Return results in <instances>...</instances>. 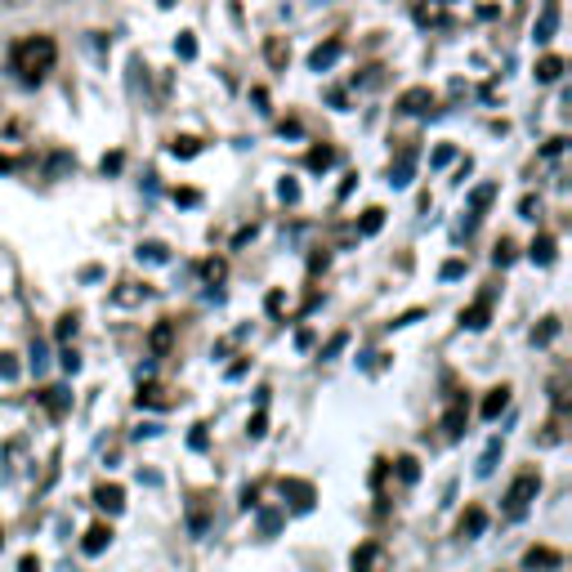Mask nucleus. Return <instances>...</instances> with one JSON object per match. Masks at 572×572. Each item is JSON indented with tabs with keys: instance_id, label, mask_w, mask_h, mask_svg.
<instances>
[{
	"instance_id": "de8ad7c7",
	"label": "nucleus",
	"mask_w": 572,
	"mask_h": 572,
	"mask_svg": "<svg viewBox=\"0 0 572 572\" xmlns=\"http://www.w3.org/2000/svg\"><path fill=\"white\" fill-rule=\"evenodd\" d=\"M175 202H179V206H197V202H202V197H197L193 188H179V193H175Z\"/></svg>"
},
{
	"instance_id": "8fccbe9b",
	"label": "nucleus",
	"mask_w": 572,
	"mask_h": 572,
	"mask_svg": "<svg viewBox=\"0 0 572 572\" xmlns=\"http://www.w3.org/2000/svg\"><path fill=\"white\" fill-rule=\"evenodd\" d=\"M18 572H41V559H36V555H23V559H18Z\"/></svg>"
},
{
	"instance_id": "bb28decb",
	"label": "nucleus",
	"mask_w": 572,
	"mask_h": 572,
	"mask_svg": "<svg viewBox=\"0 0 572 572\" xmlns=\"http://www.w3.org/2000/svg\"><path fill=\"white\" fill-rule=\"evenodd\" d=\"M559 336V318H541V327L532 331V345H550Z\"/></svg>"
},
{
	"instance_id": "a878e982",
	"label": "nucleus",
	"mask_w": 572,
	"mask_h": 572,
	"mask_svg": "<svg viewBox=\"0 0 572 572\" xmlns=\"http://www.w3.org/2000/svg\"><path fill=\"white\" fill-rule=\"evenodd\" d=\"M170 152H175V157H197V152H202V139L175 135V139H170Z\"/></svg>"
},
{
	"instance_id": "f704fd0d",
	"label": "nucleus",
	"mask_w": 572,
	"mask_h": 572,
	"mask_svg": "<svg viewBox=\"0 0 572 572\" xmlns=\"http://www.w3.org/2000/svg\"><path fill=\"white\" fill-rule=\"evenodd\" d=\"M345 345H349V331H336V336H331L327 345H322V358H336Z\"/></svg>"
},
{
	"instance_id": "c9c22d12",
	"label": "nucleus",
	"mask_w": 572,
	"mask_h": 572,
	"mask_svg": "<svg viewBox=\"0 0 572 572\" xmlns=\"http://www.w3.org/2000/svg\"><path fill=\"white\" fill-rule=\"evenodd\" d=\"M45 367H50V349H45L41 340H36V345H32V371H36V376H41Z\"/></svg>"
},
{
	"instance_id": "603ef678",
	"label": "nucleus",
	"mask_w": 572,
	"mask_h": 572,
	"mask_svg": "<svg viewBox=\"0 0 572 572\" xmlns=\"http://www.w3.org/2000/svg\"><path fill=\"white\" fill-rule=\"evenodd\" d=\"M255 497H260V488H242V510H255Z\"/></svg>"
},
{
	"instance_id": "f03ea898",
	"label": "nucleus",
	"mask_w": 572,
	"mask_h": 572,
	"mask_svg": "<svg viewBox=\"0 0 572 572\" xmlns=\"http://www.w3.org/2000/svg\"><path fill=\"white\" fill-rule=\"evenodd\" d=\"M537 492H541V474L523 470L519 479L510 483V492H505V519H523V514L532 510V501H537Z\"/></svg>"
},
{
	"instance_id": "ea45409f",
	"label": "nucleus",
	"mask_w": 572,
	"mask_h": 572,
	"mask_svg": "<svg viewBox=\"0 0 572 572\" xmlns=\"http://www.w3.org/2000/svg\"><path fill=\"white\" fill-rule=\"evenodd\" d=\"M510 260H514V242H497V255H492V264H497V269H505Z\"/></svg>"
},
{
	"instance_id": "39448f33",
	"label": "nucleus",
	"mask_w": 572,
	"mask_h": 572,
	"mask_svg": "<svg viewBox=\"0 0 572 572\" xmlns=\"http://www.w3.org/2000/svg\"><path fill=\"white\" fill-rule=\"evenodd\" d=\"M555 568H564V555L555 546H532L523 555V572H555Z\"/></svg>"
},
{
	"instance_id": "f8f14e48",
	"label": "nucleus",
	"mask_w": 572,
	"mask_h": 572,
	"mask_svg": "<svg viewBox=\"0 0 572 572\" xmlns=\"http://www.w3.org/2000/svg\"><path fill=\"white\" fill-rule=\"evenodd\" d=\"M41 403H45V412H50L54 421H63V416L72 412V394H68V389H63V385H50V389H45V394H41Z\"/></svg>"
},
{
	"instance_id": "4be33fe9",
	"label": "nucleus",
	"mask_w": 572,
	"mask_h": 572,
	"mask_svg": "<svg viewBox=\"0 0 572 572\" xmlns=\"http://www.w3.org/2000/svg\"><path fill=\"white\" fill-rule=\"evenodd\" d=\"M376 559H380V546H376V541H362V546L354 550V572H371Z\"/></svg>"
},
{
	"instance_id": "a211bd4d",
	"label": "nucleus",
	"mask_w": 572,
	"mask_h": 572,
	"mask_svg": "<svg viewBox=\"0 0 572 572\" xmlns=\"http://www.w3.org/2000/svg\"><path fill=\"white\" fill-rule=\"evenodd\" d=\"M188 532H193V537H206V532H211V510H206L202 497L188 505Z\"/></svg>"
},
{
	"instance_id": "0eeeda50",
	"label": "nucleus",
	"mask_w": 572,
	"mask_h": 572,
	"mask_svg": "<svg viewBox=\"0 0 572 572\" xmlns=\"http://www.w3.org/2000/svg\"><path fill=\"white\" fill-rule=\"evenodd\" d=\"M412 170H416V143H407V148L398 152V161L389 166V184L407 188V184H412Z\"/></svg>"
},
{
	"instance_id": "412c9836",
	"label": "nucleus",
	"mask_w": 572,
	"mask_h": 572,
	"mask_svg": "<svg viewBox=\"0 0 572 572\" xmlns=\"http://www.w3.org/2000/svg\"><path fill=\"white\" fill-rule=\"evenodd\" d=\"M555 237H537V242L528 246V255H532V264H555Z\"/></svg>"
},
{
	"instance_id": "2f4dec72",
	"label": "nucleus",
	"mask_w": 572,
	"mask_h": 572,
	"mask_svg": "<svg viewBox=\"0 0 572 572\" xmlns=\"http://www.w3.org/2000/svg\"><path fill=\"white\" fill-rule=\"evenodd\" d=\"M246 434H251V438H264V434H269V416H264V407H255V416H251V425H246Z\"/></svg>"
},
{
	"instance_id": "6e6d98bb",
	"label": "nucleus",
	"mask_w": 572,
	"mask_h": 572,
	"mask_svg": "<svg viewBox=\"0 0 572 572\" xmlns=\"http://www.w3.org/2000/svg\"><path fill=\"white\" fill-rule=\"evenodd\" d=\"M14 166H18V161H9L5 152H0V175H9V170H14Z\"/></svg>"
},
{
	"instance_id": "e433bc0d",
	"label": "nucleus",
	"mask_w": 572,
	"mask_h": 572,
	"mask_svg": "<svg viewBox=\"0 0 572 572\" xmlns=\"http://www.w3.org/2000/svg\"><path fill=\"white\" fill-rule=\"evenodd\" d=\"M59 362H63V371H68V376H76V371H81V358H76V349H72V345H63Z\"/></svg>"
},
{
	"instance_id": "5701e85b",
	"label": "nucleus",
	"mask_w": 572,
	"mask_h": 572,
	"mask_svg": "<svg viewBox=\"0 0 572 572\" xmlns=\"http://www.w3.org/2000/svg\"><path fill=\"white\" fill-rule=\"evenodd\" d=\"M559 76H564V59H559V54H546V59L537 63V81H559Z\"/></svg>"
},
{
	"instance_id": "aec40b11",
	"label": "nucleus",
	"mask_w": 572,
	"mask_h": 572,
	"mask_svg": "<svg viewBox=\"0 0 572 572\" xmlns=\"http://www.w3.org/2000/svg\"><path fill=\"white\" fill-rule=\"evenodd\" d=\"M497 461H501V438H492V443L483 447V456H479V465H474V474H479V479H488V474L497 470Z\"/></svg>"
},
{
	"instance_id": "58836bf2",
	"label": "nucleus",
	"mask_w": 572,
	"mask_h": 572,
	"mask_svg": "<svg viewBox=\"0 0 572 572\" xmlns=\"http://www.w3.org/2000/svg\"><path fill=\"white\" fill-rule=\"evenodd\" d=\"M202 273H206V282H224V273H228V269H224V260H206V264H202Z\"/></svg>"
},
{
	"instance_id": "c03bdc74",
	"label": "nucleus",
	"mask_w": 572,
	"mask_h": 572,
	"mask_svg": "<svg viewBox=\"0 0 572 572\" xmlns=\"http://www.w3.org/2000/svg\"><path fill=\"white\" fill-rule=\"evenodd\" d=\"M188 443H193V452H206V425H193V434H188Z\"/></svg>"
},
{
	"instance_id": "393cba45",
	"label": "nucleus",
	"mask_w": 572,
	"mask_h": 572,
	"mask_svg": "<svg viewBox=\"0 0 572 572\" xmlns=\"http://www.w3.org/2000/svg\"><path fill=\"white\" fill-rule=\"evenodd\" d=\"M304 166L309 170H331L336 166V148H313L309 157H304Z\"/></svg>"
},
{
	"instance_id": "ddd939ff",
	"label": "nucleus",
	"mask_w": 572,
	"mask_h": 572,
	"mask_svg": "<svg viewBox=\"0 0 572 572\" xmlns=\"http://www.w3.org/2000/svg\"><path fill=\"white\" fill-rule=\"evenodd\" d=\"M170 345H175V322H166V318H161L157 327H152V336H148L152 358H166V354H170Z\"/></svg>"
},
{
	"instance_id": "72a5a7b5",
	"label": "nucleus",
	"mask_w": 572,
	"mask_h": 572,
	"mask_svg": "<svg viewBox=\"0 0 572 572\" xmlns=\"http://www.w3.org/2000/svg\"><path fill=\"white\" fill-rule=\"evenodd\" d=\"M54 336H59L63 345H68V340L76 336V313H63V318H59V327H54Z\"/></svg>"
},
{
	"instance_id": "7ed1b4c3",
	"label": "nucleus",
	"mask_w": 572,
	"mask_h": 572,
	"mask_svg": "<svg viewBox=\"0 0 572 572\" xmlns=\"http://www.w3.org/2000/svg\"><path fill=\"white\" fill-rule=\"evenodd\" d=\"M278 492H282V501H291V510H300V514H309L313 501H318L313 483H304V479H278Z\"/></svg>"
},
{
	"instance_id": "49530a36",
	"label": "nucleus",
	"mask_w": 572,
	"mask_h": 572,
	"mask_svg": "<svg viewBox=\"0 0 572 572\" xmlns=\"http://www.w3.org/2000/svg\"><path fill=\"white\" fill-rule=\"evenodd\" d=\"M461 273H465V264H461V260H447V264H443V278H447V282H456Z\"/></svg>"
},
{
	"instance_id": "dca6fc26",
	"label": "nucleus",
	"mask_w": 572,
	"mask_h": 572,
	"mask_svg": "<svg viewBox=\"0 0 572 572\" xmlns=\"http://www.w3.org/2000/svg\"><path fill=\"white\" fill-rule=\"evenodd\" d=\"M340 54H345V45H340V41L318 45V50L309 54V68H313V72H327V68H336V59H340Z\"/></svg>"
},
{
	"instance_id": "a18cd8bd",
	"label": "nucleus",
	"mask_w": 572,
	"mask_h": 572,
	"mask_svg": "<svg viewBox=\"0 0 572 572\" xmlns=\"http://www.w3.org/2000/svg\"><path fill=\"white\" fill-rule=\"evenodd\" d=\"M519 211H523V219H537L541 202H537V197H523V202H519Z\"/></svg>"
},
{
	"instance_id": "b1692460",
	"label": "nucleus",
	"mask_w": 572,
	"mask_h": 572,
	"mask_svg": "<svg viewBox=\"0 0 572 572\" xmlns=\"http://www.w3.org/2000/svg\"><path fill=\"white\" fill-rule=\"evenodd\" d=\"M380 228H385V211H380V206H371V211H362V224H358V233H362V237H376Z\"/></svg>"
},
{
	"instance_id": "6ab92c4d",
	"label": "nucleus",
	"mask_w": 572,
	"mask_h": 572,
	"mask_svg": "<svg viewBox=\"0 0 572 572\" xmlns=\"http://www.w3.org/2000/svg\"><path fill=\"white\" fill-rule=\"evenodd\" d=\"M264 59H269V68H286V63H291V45L282 41V36H269V45H264Z\"/></svg>"
},
{
	"instance_id": "20e7f679",
	"label": "nucleus",
	"mask_w": 572,
	"mask_h": 572,
	"mask_svg": "<svg viewBox=\"0 0 572 572\" xmlns=\"http://www.w3.org/2000/svg\"><path fill=\"white\" fill-rule=\"evenodd\" d=\"M465 425H470V403H465V394H452L447 398V412H443V434L461 438Z\"/></svg>"
},
{
	"instance_id": "cd10ccee",
	"label": "nucleus",
	"mask_w": 572,
	"mask_h": 572,
	"mask_svg": "<svg viewBox=\"0 0 572 572\" xmlns=\"http://www.w3.org/2000/svg\"><path fill=\"white\" fill-rule=\"evenodd\" d=\"M282 528V510H260V537H278Z\"/></svg>"
},
{
	"instance_id": "c85d7f7f",
	"label": "nucleus",
	"mask_w": 572,
	"mask_h": 572,
	"mask_svg": "<svg viewBox=\"0 0 572 572\" xmlns=\"http://www.w3.org/2000/svg\"><path fill=\"white\" fill-rule=\"evenodd\" d=\"M398 479L416 483V479H421V461H416V456H398Z\"/></svg>"
},
{
	"instance_id": "6e6552de",
	"label": "nucleus",
	"mask_w": 572,
	"mask_h": 572,
	"mask_svg": "<svg viewBox=\"0 0 572 572\" xmlns=\"http://www.w3.org/2000/svg\"><path fill=\"white\" fill-rule=\"evenodd\" d=\"M429 108H434V94L421 90V85H416V90H403V94H398V112H407V117H425Z\"/></svg>"
},
{
	"instance_id": "37998d69",
	"label": "nucleus",
	"mask_w": 572,
	"mask_h": 572,
	"mask_svg": "<svg viewBox=\"0 0 572 572\" xmlns=\"http://www.w3.org/2000/svg\"><path fill=\"white\" fill-rule=\"evenodd\" d=\"M175 50H179V59H193V54H197V41H193V36H179V45H175Z\"/></svg>"
},
{
	"instance_id": "9d476101",
	"label": "nucleus",
	"mask_w": 572,
	"mask_h": 572,
	"mask_svg": "<svg viewBox=\"0 0 572 572\" xmlns=\"http://www.w3.org/2000/svg\"><path fill=\"white\" fill-rule=\"evenodd\" d=\"M94 505H99V510H108V514L126 510V492H121V483H99V488H94Z\"/></svg>"
},
{
	"instance_id": "864d4df0",
	"label": "nucleus",
	"mask_w": 572,
	"mask_h": 572,
	"mask_svg": "<svg viewBox=\"0 0 572 572\" xmlns=\"http://www.w3.org/2000/svg\"><path fill=\"white\" fill-rule=\"evenodd\" d=\"M108 170H121V152H112V157H103V175Z\"/></svg>"
},
{
	"instance_id": "7c9ffc66",
	"label": "nucleus",
	"mask_w": 572,
	"mask_h": 572,
	"mask_svg": "<svg viewBox=\"0 0 572 572\" xmlns=\"http://www.w3.org/2000/svg\"><path fill=\"white\" fill-rule=\"evenodd\" d=\"M555 23H559V9H555V5H546V14H541V27H537V41H550Z\"/></svg>"
},
{
	"instance_id": "9b49d317",
	"label": "nucleus",
	"mask_w": 572,
	"mask_h": 572,
	"mask_svg": "<svg viewBox=\"0 0 572 572\" xmlns=\"http://www.w3.org/2000/svg\"><path fill=\"white\" fill-rule=\"evenodd\" d=\"M139 407H175V398H170L166 385H152V380H139V394H135Z\"/></svg>"
},
{
	"instance_id": "f3484780",
	"label": "nucleus",
	"mask_w": 572,
	"mask_h": 572,
	"mask_svg": "<svg viewBox=\"0 0 572 572\" xmlns=\"http://www.w3.org/2000/svg\"><path fill=\"white\" fill-rule=\"evenodd\" d=\"M510 407V385H497V389H488V398H483V421H497V416Z\"/></svg>"
},
{
	"instance_id": "09e8293b",
	"label": "nucleus",
	"mask_w": 572,
	"mask_h": 572,
	"mask_svg": "<svg viewBox=\"0 0 572 572\" xmlns=\"http://www.w3.org/2000/svg\"><path fill=\"white\" fill-rule=\"evenodd\" d=\"M264 309H269L273 318H278V313H282V291H269V300H264Z\"/></svg>"
},
{
	"instance_id": "f257e3e1",
	"label": "nucleus",
	"mask_w": 572,
	"mask_h": 572,
	"mask_svg": "<svg viewBox=\"0 0 572 572\" xmlns=\"http://www.w3.org/2000/svg\"><path fill=\"white\" fill-rule=\"evenodd\" d=\"M54 63H59V45H54V36H45V32L23 36V41L9 50V68L18 72L23 85H41L45 76L54 72Z\"/></svg>"
},
{
	"instance_id": "473e14b6",
	"label": "nucleus",
	"mask_w": 572,
	"mask_h": 572,
	"mask_svg": "<svg viewBox=\"0 0 572 572\" xmlns=\"http://www.w3.org/2000/svg\"><path fill=\"white\" fill-rule=\"evenodd\" d=\"M550 398H555L559 412H568V380H564V376H555V385H550Z\"/></svg>"
},
{
	"instance_id": "3c124183",
	"label": "nucleus",
	"mask_w": 572,
	"mask_h": 572,
	"mask_svg": "<svg viewBox=\"0 0 572 572\" xmlns=\"http://www.w3.org/2000/svg\"><path fill=\"white\" fill-rule=\"evenodd\" d=\"M309 345H313V331L300 327V331H295V349H309Z\"/></svg>"
},
{
	"instance_id": "c756f323",
	"label": "nucleus",
	"mask_w": 572,
	"mask_h": 572,
	"mask_svg": "<svg viewBox=\"0 0 572 572\" xmlns=\"http://www.w3.org/2000/svg\"><path fill=\"white\" fill-rule=\"evenodd\" d=\"M139 260H148V264H166L170 255H166V246H161V242H143V246H139Z\"/></svg>"
},
{
	"instance_id": "4468645a",
	"label": "nucleus",
	"mask_w": 572,
	"mask_h": 572,
	"mask_svg": "<svg viewBox=\"0 0 572 572\" xmlns=\"http://www.w3.org/2000/svg\"><path fill=\"white\" fill-rule=\"evenodd\" d=\"M108 546H112V528H108V523H90V528H85L81 550H85V555H103Z\"/></svg>"
},
{
	"instance_id": "2eb2a0df",
	"label": "nucleus",
	"mask_w": 572,
	"mask_h": 572,
	"mask_svg": "<svg viewBox=\"0 0 572 572\" xmlns=\"http://www.w3.org/2000/svg\"><path fill=\"white\" fill-rule=\"evenodd\" d=\"M492 197H497V188H492V184H479V188L470 193V219H465V233H470V228L479 224V215L492 206Z\"/></svg>"
},
{
	"instance_id": "5fc2aeb1",
	"label": "nucleus",
	"mask_w": 572,
	"mask_h": 572,
	"mask_svg": "<svg viewBox=\"0 0 572 572\" xmlns=\"http://www.w3.org/2000/svg\"><path fill=\"white\" fill-rule=\"evenodd\" d=\"M152 434H161V425H139L135 429V438H152Z\"/></svg>"
},
{
	"instance_id": "1a4fd4ad",
	"label": "nucleus",
	"mask_w": 572,
	"mask_h": 572,
	"mask_svg": "<svg viewBox=\"0 0 572 572\" xmlns=\"http://www.w3.org/2000/svg\"><path fill=\"white\" fill-rule=\"evenodd\" d=\"M483 528H488V510H483V505H470V510L461 514V523H456V537L474 541V537H483Z\"/></svg>"
},
{
	"instance_id": "79ce46f5",
	"label": "nucleus",
	"mask_w": 572,
	"mask_h": 572,
	"mask_svg": "<svg viewBox=\"0 0 572 572\" xmlns=\"http://www.w3.org/2000/svg\"><path fill=\"white\" fill-rule=\"evenodd\" d=\"M278 197H282V202H295V197H300V184H295V179H282V184H278Z\"/></svg>"
},
{
	"instance_id": "423d86ee",
	"label": "nucleus",
	"mask_w": 572,
	"mask_h": 572,
	"mask_svg": "<svg viewBox=\"0 0 572 572\" xmlns=\"http://www.w3.org/2000/svg\"><path fill=\"white\" fill-rule=\"evenodd\" d=\"M488 322H492V291H483L470 309H461V327L465 331H483Z\"/></svg>"
},
{
	"instance_id": "4d7b16f0",
	"label": "nucleus",
	"mask_w": 572,
	"mask_h": 572,
	"mask_svg": "<svg viewBox=\"0 0 572 572\" xmlns=\"http://www.w3.org/2000/svg\"><path fill=\"white\" fill-rule=\"evenodd\" d=\"M0 546H5V528H0Z\"/></svg>"
},
{
	"instance_id": "a19ab883",
	"label": "nucleus",
	"mask_w": 572,
	"mask_h": 572,
	"mask_svg": "<svg viewBox=\"0 0 572 572\" xmlns=\"http://www.w3.org/2000/svg\"><path fill=\"white\" fill-rule=\"evenodd\" d=\"M148 291H139L135 282H126V291H117V304H135V300H143Z\"/></svg>"
},
{
	"instance_id": "4c0bfd02",
	"label": "nucleus",
	"mask_w": 572,
	"mask_h": 572,
	"mask_svg": "<svg viewBox=\"0 0 572 572\" xmlns=\"http://www.w3.org/2000/svg\"><path fill=\"white\" fill-rule=\"evenodd\" d=\"M0 380H18V358L14 354H0Z\"/></svg>"
}]
</instances>
